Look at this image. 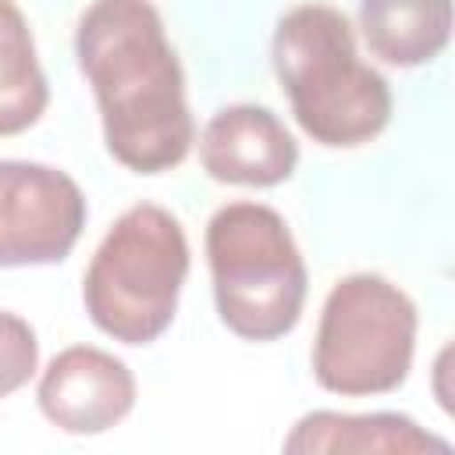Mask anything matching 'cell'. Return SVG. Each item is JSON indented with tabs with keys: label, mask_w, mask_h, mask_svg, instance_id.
<instances>
[{
	"label": "cell",
	"mask_w": 455,
	"mask_h": 455,
	"mask_svg": "<svg viewBox=\"0 0 455 455\" xmlns=\"http://www.w3.org/2000/svg\"><path fill=\"white\" fill-rule=\"evenodd\" d=\"M39 366V341L28 320L0 309V398L14 395L32 380Z\"/></svg>",
	"instance_id": "obj_12"
},
{
	"label": "cell",
	"mask_w": 455,
	"mask_h": 455,
	"mask_svg": "<svg viewBox=\"0 0 455 455\" xmlns=\"http://www.w3.org/2000/svg\"><path fill=\"white\" fill-rule=\"evenodd\" d=\"M274 75L299 128L331 149L377 139L391 121L384 75L359 60L348 18L331 4H299L274 28Z\"/></svg>",
	"instance_id": "obj_2"
},
{
	"label": "cell",
	"mask_w": 455,
	"mask_h": 455,
	"mask_svg": "<svg viewBox=\"0 0 455 455\" xmlns=\"http://www.w3.org/2000/svg\"><path fill=\"white\" fill-rule=\"evenodd\" d=\"M416 306L380 274L341 277L320 309L313 377L331 395H387L412 366Z\"/></svg>",
	"instance_id": "obj_5"
},
{
	"label": "cell",
	"mask_w": 455,
	"mask_h": 455,
	"mask_svg": "<svg viewBox=\"0 0 455 455\" xmlns=\"http://www.w3.org/2000/svg\"><path fill=\"white\" fill-rule=\"evenodd\" d=\"M206 259L220 320L245 341L284 338L306 302V263L284 217L263 203H228L206 224Z\"/></svg>",
	"instance_id": "obj_4"
},
{
	"label": "cell",
	"mask_w": 455,
	"mask_h": 455,
	"mask_svg": "<svg viewBox=\"0 0 455 455\" xmlns=\"http://www.w3.org/2000/svg\"><path fill=\"white\" fill-rule=\"evenodd\" d=\"M50 103L32 28L14 0H0V135H21Z\"/></svg>",
	"instance_id": "obj_11"
},
{
	"label": "cell",
	"mask_w": 455,
	"mask_h": 455,
	"mask_svg": "<svg viewBox=\"0 0 455 455\" xmlns=\"http://www.w3.org/2000/svg\"><path fill=\"white\" fill-rule=\"evenodd\" d=\"M359 28L373 57L395 68H416L448 46L451 0H363Z\"/></svg>",
	"instance_id": "obj_10"
},
{
	"label": "cell",
	"mask_w": 455,
	"mask_h": 455,
	"mask_svg": "<svg viewBox=\"0 0 455 455\" xmlns=\"http://www.w3.org/2000/svg\"><path fill=\"white\" fill-rule=\"evenodd\" d=\"M284 451H309V455H338V451H387V455H419V451H451L444 437L427 434L416 419L398 412H306L291 434L284 437Z\"/></svg>",
	"instance_id": "obj_9"
},
{
	"label": "cell",
	"mask_w": 455,
	"mask_h": 455,
	"mask_svg": "<svg viewBox=\"0 0 455 455\" xmlns=\"http://www.w3.org/2000/svg\"><path fill=\"white\" fill-rule=\"evenodd\" d=\"M185 274L188 242L178 217L156 203L128 206L92 252L85 313L114 341L149 345L171 327Z\"/></svg>",
	"instance_id": "obj_3"
},
{
	"label": "cell",
	"mask_w": 455,
	"mask_h": 455,
	"mask_svg": "<svg viewBox=\"0 0 455 455\" xmlns=\"http://www.w3.org/2000/svg\"><path fill=\"white\" fill-rule=\"evenodd\" d=\"M39 409L64 434H103L135 405L132 370L92 345L57 352L39 377Z\"/></svg>",
	"instance_id": "obj_7"
},
{
	"label": "cell",
	"mask_w": 455,
	"mask_h": 455,
	"mask_svg": "<svg viewBox=\"0 0 455 455\" xmlns=\"http://www.w3.org/2000/svg\"><path fill=\"white\" fill-rule=\"evenodd\" d=\"M85 213V196L64 171L0 160V267L60 263L75 249Z\"/></svg>",
	"instance_id": "obj_6"
},
{
	"label": "cell",
	"mask_w": 455,
	"mask_h": 455,
	"mask_svg": "<svg viewBox=\"0 0 455 455\" xmlns=\"http://www.w3.org/2000/svg\"><path fill=\"white\" fill-rule=\"evenodd\" d=\"M75 57L89 78L103 139L135 174L178 167L196 139L185 75L149 0H92L75 28Z\"/></svg>",
	"instance_id": "obj_1"
},
{
	"label": "cell",
	"mask_w": 455,
	"mask_h": 455,
	"mask_svg": "<svg viewBox=\"0 0 455 455\" xmlns=\"http://www.w3.org/2000/svg\"><path fill=\"white\" fill-rule=\"evenodd\" d=\"M199 160L213 181L270 188L291 178L299 164V142L274 110L256 103H235L206 121L199 139Z\"/></svg>",
	"instance_id": "obj_8"
}]
</instances>
